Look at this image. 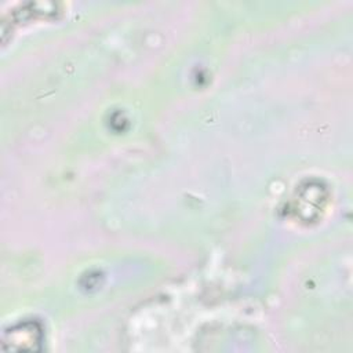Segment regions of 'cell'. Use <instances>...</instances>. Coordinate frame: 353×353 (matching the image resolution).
Wrapping results in <instances>:
<instances>
[{
  "instance_id": "obj_1",
  "label": "cell",
  "mask_w": 353,
  "mask_h": 353,
  "mask_svg": "<svg viewBox=\"0 0 353 353\" xmlns=\"http://www.w3.org/2000/svg\"><path fill=\"white\" fill-rule=\"evenodd\" d=\"M3 349L4 350H40L43 343V331L36 321H25L18 324L3 335Z\"/></svg>"
}]
</instances>
